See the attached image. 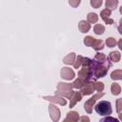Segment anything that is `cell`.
Returning <instances> with one entry per match:
<instances>
[{"label": "cell", "mask_w": 122, "mask_h": 122, "mask_svg": "<svg viewBox=\"0 0 122 122\" xmlns=\"http://www.w3.org/2000/svg\"><path fill=\"white\" fill-rule=\"evenodd\" d=\"M49 112H50V116L51 120L53 122H58V120L60 119V111L52 103L49 105Z\"/></svg>", "instance_id": "obj_6"}, {"label": "cell", "mask_w": 122, "mask_h": 122, "mask_svg": "<svg viewBox=\"0 0 122 122\" xmlns=\"http://www.w3.org/2000/svg\"><path fill=\"white\" fill-rule=\"evenodd\" d=\"M78 29L81 32H88L91 29V25L89 22L87 21H84V20H81L78 24Z\"/></svg>", "instance_id": "obj_13"}, {"label": "cell", "mask_w": 122, "mask_h": 122, "mask_svg": "<svg viewBox=\"0 0 122 122\" xmlns=\"http://www.w3.org/2000/svg\"><path fill=\"white\" fill-rule=\"evenodd\" d=\"M95 112L99 115H109L112 113V105L109 101H99L94 106Z\"/></svg>", "instance_id": "obj_2"}, {"label": "cell", "mask_w": 122, "mask_h": 122, "mask_svg": "<svg viewBox=\"0 0 122 122\" xmlns=\"http://www.w3.org/2000/svg\"><path fill=\"white\" fill-rule=\"evenodd\" d=\"M104 92H98V93H96V94H94L92 97H91L90 99H88L86 102H85V104H84V109H85V111L88 112V113H92V107L94 106V103L96 102V100L97 99H99V98H101L102 96H104Z\"/></svg>", "instance_id": "obj_3"}, {"label": "cell", "mask_w": 122, "mask_h": 122, "mask_svg": "<svg viewBox=\"0 0 122 122\" xmlns=\"http://www.w3.org/2000/svg\"><path fill=\"white\" fill-rule=\"evenodd\" d=\"M92 48L95 51H100L104 48V42L101 39H95V41L92 44Z\"/></svg>", "instance_id": "obj_18"}, {"label": "cell", "mask_w": 122, "mask_h": 122, "mask_svg": "<svg viewBox=\"0 0 122 122\" xmlns=\"http://www.w3.org/2000/svg\"><path fill=\"white\" fill-rule=\"evenodd\" d=\"M91 63H92V59H90L88 57H84L83 61H82V66L83 67H88V66H91Z\"/></svg>", "instance_id": "obj_31"}, {"label": "cell", "mask_w": 122, "mask_h": 122, "mask_svg": "<svg viewBox=\"0 0 122 122\" xmlns=\"http://www.w3.org/2000/svg\"><path fill=\"white\" fill-rule=\"evenodd\" d=\"M116 112H122V98L116 99Z\"/></svg>", "instance_id": "obj_29"}, {"label": "cell", "mask_w": 122, "mask_h": 122, "mask_svg": "<svg viewBox=\"0 0 122 122\" xmlns=\"http://www.w3.org/2000/svg\"><path fill=\"white\" fill-rule=\"evenodd\" d=\"M87 19H88V22H89V23L93 24V23H96V22H97L98 16H97V14L94 13V12H90V13L87 15Z\"/></svg>", "instance_id": "obj_20"}, {"label": "cell", "mask_w": 122, "mask_h": 122, "mask_svg": "<svg viewBox=\"0 0 122 122\" xmlns=\"http://www.w3.org/2000/svg\"><path fill=\"white\" fill-rule=\"evenodd\" d=\"M109 58L113 62H118L120 60V53L118 51H111L109 54Z\"/></svg>", "instance_id": "obj_22"}, {"label": "cell", "mask_w": 122, "mask_h": 122, "mask_svg": "<svg viewBox=\"0 0 122 122\" xmlns=\"http://www.w3.org/2000/svg\"><path fill=\"white\" fill-rule=\"evenodd\" d=\"M106 45L108 47H110V48H112V47H114L116 45V40L113 37H109L106 40Z\"/></svg>", "instance_id": "obj_24"}, {"label": "cell", "mask_w": 122, "mask_h": 122, "mask_svg": "<svg viewBox=\"0 0 122 122\" xmlns=\"http://www.w3.org/2000/svg\"><path fill=\"white\" fill-rule=\"evenodd\" d=\"M74 62H75V53L74 52L69 53L63 59V63L66 65H71V64H74Z\"/></svg>", "instance_id": "obj_14"}, {"label": "cell", "mask_w": 122, "mask_h": 122, "mask_svg": "<svg viewBox=\"0 0 122 122\" xmlns=\"http://www.w3.org/2000/svg\"><path fill=\"white\" fill-rule=\"evenodd\" d=\"M69 4L71 5L73 8H76L79 4H80V0H77V1H73V0H70L69 1Z\"/></svg>", "instance_id": "obj_32"}, {"label": "cell", "mask_w": 122, "mask_h": 122, "mask_svg": "<svg viewBox=\"0 0 122 122\" xmlns=\"http://www.w3.org/2000/svg\"><path fill=\"white\" fill-rule=\"evenodd\" d=\"M100 16H101V18L104 20V22H106L107 24H109V25L113 24V20H112V18H110V16H111V10H110L104 9L103 10H101Z\"/></svg>", "instance_id": "obj_10"}, {"label": "cell", "mask_w": 122, "mask_h": 122, "mask_svg": "<svg viewBox=\"0 0 122 122\" xmlns=\"http://www.w3.org/2000/svg\"><path fill=\"white\" fill-rule=\"evenodd\" d=\"M87 83H88V82H85L84 80H82V79H80V78H77V79L72 83V86H73V88H75V89H82Z\"/></svg>", "instance_id": "obj_19"}, {"label": "cell", "mask_w": 122, "mask_h": 122, "mask_svg": "<svg viewBox=\"0 0 122 122\" xmlns=\"http://www.w3.org/2000/svg\"><path fill=\"white\" fill-rule=\"evenodd\" d=\"M57 91L55 92V94L56 95H64L70 92H71V89L73 88L72 84H70V83H58L57 84Z\"/></svg>", "instance_id": "obj_4"}, {"label": "cell", "mask_w": 122, "mask_h": 122, "mask_svg": "<svg viewBox=\"0 0 122 122\" xmlns=\"http://www.w3.org/2000/svg\"><path fill=\"white\" fill-rule=\"evenodd\" d=\"M119 119L122 121V112H120V114H119Z\"/></svg>", "instance_id": "obj_36"}, {"label": "cell", "mask_w": 122, "mask_h": 122, "mask_svg": "<svg viewBox=\"0 0 122 122\" xmlns=\"http://www.w3.org/2000/svg\"><path fill=\"white\" fill-rule=\"evenodd\" d=\"M119 11H120V13H121V14H122V6H121V7H120V10H119Z\"/></svg>", "instance_id": "obj_37"}, {"label": "cell", "mask_w": 122, "mask_h": 122, "mask_svg": "<svg viewBox=\"0 0 122 122\" xmlns=\"http://www.w3.org/2000/svg\"><path fill=\"white\" fill-rule=\"evenodd\" d=\"M119 23H120V25H122V18L120 19V21H119Z\"/></svg>", "instance_id": "obj_38"}, {"label": "cell", "mask_w": 122, "mask_h": 122, "mask_svg": "<svg viewBox=\"0 0 122 122\" xmlns=\"http://www.w3.org/2000/svg\"><path fill=\"white\" fill-rule=\"evenodd\" d=\"M79 120V114L76 112H69L66 115V118L63 120V122H78Z\"/></svg>", "instance_id": "obj_11"}, {"label": "cell", "mask_w": 122, "mask_h": 122, "mask_svg": "<svg viewBox=\"0 0 122 122\" xmlns=\"http://www.w3.org/2000/svg\"><path fill=\"white\" fill-rule=\"evenodd\" d=\"M43 98L45 100H49V101H51L53 103H57V104L62 105V106H65L67 104L66 99H64L63 97H61L59 95H55V96H44Z\"/></svg>", "instance_id": "obj_8"}, {"label": "cell", "mask_w": 122, "mask_h": 122, "mask_svg": "<svg viewBox=\"0 0 122 122\" xmlns=\"http://www.w3.org/2000/svg\"><path fill=\"white\" fill-rule=\"evenodd\" d=\"M83 56L82 55H78L77 57H76V61L74 62V64H73V67L75 68V69H78L79 67H80V65L82 64V61H83Z\"/></svg>", "instance_id": "obj_28"}, {"label": "cell", "mask_w": 122, "mask_h": 122, "mask_svg": "<svg viewBox=\"0 0 122 122\" xmlns=\"http://www.w3.org/2000/svg\"><path fill=\"white\" fill-rule=\"evenodd\" d=\"M117 45H118V48L122 51V39H120L119 41H118V43H117Z\"/></svg>", "instance_id": "obj_34"}, {"label": "cell", "mask_w": 122, "mask_h": 122, "mask_svg": "<svg viewBox=\"0 0 122 122\" xmlns=\"http://www.w3.org/2000/svg\"><path fill=\"white\" fill-rule=\"evenodd\" d=\"M94 90L98 92H102L104 90V84L102 82H95L94 83Z\"/></svg>", "instance_id": "obj_26"}, {"label": "cell", "mask_w": 122, "mask_h": 122, "mask_svg": "<svg viewBox=\"0 0 122 122\" xmlns=\"http://www.w3.org/2000/svg\"><path fill=\"white\" fill-rule=\"evenodd\" d=\"M111 67H112V63L109 61V58L106 61H103V62L97 61L95 59L92 60L91 71H92V77L95 78V79L104 77L107 74V72H108V71Z\"/></svg>", "instance_id": "obj_1"}, {"label": "cell", "mask_w": 122, "mask_h": 122, "mask_svg": "<svg viewBox=\"0 0 122 122\" xmlns=\"http://www.w3.org/2000/svg\"><path fill=\"white\" fill-rule=\"evenodd\" d=\"M60 75L63 79H66V80H71L74 78L75 74L73 72V71L68 67H63L61 68V71H60Z\"/></svg>", "instance_id": "obj_7"}, {"label": "cell", "mask_w": 122, "mask_h": 122, "mask_svg": "<svg viewBox=\"0 0 122 122\" xmlns=\"http://www.w3.org/2000/svg\"><path fill=\"white\" fill-rule=\"evenodd\" d=\"M111 92L113 95H118L120 92H121V88L119 86V84L117 83H112V86H111Z\"/></svg>", "instance_id": "obj_16"}, {"label": "cell", "mask_w": 122, "mask_h": 122, "mask_svg": "<svg viewBox=\"0 0 122 122\" xmlns=\"http://www.w3.org/2000/svg\"><path fill=\"white\" fill-rule=\"evenodd\" d=\"M118 31H119V33L122 34V25H119L118 26Z\"/></svg>", "instance_id": "obj_35"}, {"label": "cell", "mask_w": 122, "mask_h": 122, "mask_svg": "<svg viewBox=\"0 0 122 122\" xmlns=\"http://www.w3.org/2000/svg\"><path fill=\"white\" fill-rule=\"evenodd\" d=\"M94 91V83L92 82H88L82 89H81V93L82 95H90Z\"/></svg>", "instance_id": "obj_9"}, {"label": "cell", "mask_w": 122, "mask_h": 122, "mask_svg": "<svg viewBox=\"0 0 122 122\" xmlns=\"http://www.w3.org/2000/svg\"><path fill=\"white\" fill-rule=\"evenodd\" d=\"M79 122H90V118L88 116H81L79 118Z\"/></svg>", "instance_id": "obj_33"}, {"label": "cell", "mask_w": 122, "mask_h": 122, "mask_svg": "<svg viewBox=\"0 0 122 122\" xmlns=\"http://www.w3.org/2000/svg\"><path fill=\"white\" fill-rule=\"evenodd\" d=\"M94 59L97 60V61H100V62H103V61H106L108 59V57L104 54V53H96L95 56H94Z\"/></svg>", "instance_id": "obj_25"}, {"label": "cell", "mask_w": 122, "mask_h": 122, "mask_svg": "<svg viewBox=\"0 0 122 122\" xmlns=\"http://www.w3.org/2000/svg\"><path fill=\"white\" fill-rule=\"evenodd\" d=\"M111 78L113 80H122V70H115L111 73Z\"/></svg>", "instance_id": "obj_17"}, {"label": "cell", "mask_w": 122, "mask_h": 122, "mask_svg": "<svg viewBox=\"0 0 122 122\" xmlns=\"http://www.w3.org/2000/svg\"><path fill=\"white\" fill-rule=\"evenodd\" d=\"M93 31H94V33H96V34H98V35H101V34L104 33L105 28H104V26L101 25V24H96V25L94 26V28H93Z\"/></svg>", "instance_id": "obj_21"}, {"label": "cell", "mask_w": 122, "mask_h": 122, "mask_svg": "<svg viewBox=\"0 0 122 122\" xmlns=\"http://www.w3.org/2000/svg\"><path fill=\"white\" fill-rule=\"evenodd\" d=\"M78 78L84 80L85 82H90V80L92 77V71H91V66L88 67H83L79 71H78Z\"/></svg>", "instance_id": "obj_5"}, {"label": "cell", "mask_w": 122, "mask_h": 122, "mask_svg": "<svg viewBox=\"0 0 122 122\" xmlns=\"http://www.w3.org/2000/svg\"><path fill=\"white\" fill-rule=\"evenodd\" d=\"M82 99V93L79 92H74L71 98V102H70V108H72L77 102H79Z\"/></svg>", "instance_id": "obj_12"}, {"label": "cell", "mask_w": 122, "mask_h": 122, "mask_svg": "<svg viewBox=\"0 0 122 122\" xmlns=\"http://www.w3.org/2000/svg\"><path fill=\"white\" fill-rule=\"evenodd\" d=\"M99 122H119L117 118H114V117H112V116H106L102 119L99 120Z\"/></svg>", "instance_id": "obj_27"}, {"label": "cell", "mask_w": 122, "mask_h": 122, "mask_svg": "<svg viewBox=\"0 0 122 122\" xmlns=\"http://www.w3.org/2000/svg\"><path fill=\"white\" fill-rule=\"evenodd\" d=\"M91 5L93 8H99L102 5V0H91Z\"/></svg>", "instance_id": "obj_30"}, {"label": "cell", "mask_w": 122, "mask_h": 122, "mask_svg": "<svg viewBox=\"0 0 122 122\" xmlns=\"http://www.w3.org/2000/svg\"><path fill=\"white\" fill-rule=\"evenodd\" d=\"M117 5H118V1L117 0H107L106 3H105L106 9L110 10L111 11L113 10H115Z\"/></svg>", "instance_id": "obj_15"}, {"label": "cell", "mask_w": 122, "mask_h": 122, "mask_svg": "<svg viewBox=\"0 0 122 122\" xmlns=\"http://www.w3.org/2000/svg\"><path fill=\"white\" fill-rule=\"evenodd\" d=\"M95 41V38L91 36V35H88L84 38V44L87 46V47H92V44L93 42Z\"/></svg>", "instance_id": "obj_23"}]
</instances>
